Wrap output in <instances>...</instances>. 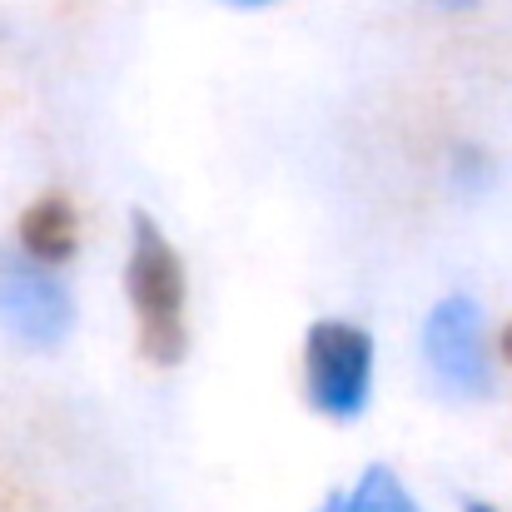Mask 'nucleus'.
<instances>
[{
    "mask_svg": "<svg viewBox=\"0 0 512 512\" xmlns=\"http://www.w3.org/2000/svg\"><path fill=\"white\" fill-rule=\"evenodd\" d=\"M125 289H130V309L140 324V348L155 363H179L184 358V269H179V254L165 239V229L145 209H135L130 219Z\"/></svg>",
    "mask_w": 512,
    "mask_h": 512,
    "instance_id": "f257e3e1",
    "label": "nucleus"
},
{
    "mask_svg": "<svg viewBox=\"0 0 512 512\" xmlns=\"http://www.w3.org/2000/svg\"><path fill=\"white\" fill-rule=\"evenodd\" d=\"M423 358H428L433 378L443 383V393H453V398H488L493 393L488 319H483L478 299L448 294L443 304H433V314L423 324Z\"/></svg>",
    "mask_w": 512,
    "mask_h": 512,
    "instance_id": "f03ea898",
    "label": "nucleus"
},
{
    "mask_svg": "<svg viewBox=\"0 0 512 512\" xmlns=\"http://www.w3.org/2000/svg\"><path fill=\"white\" fill-rule=\"evenodd\" d=\"M304 373H309V398L329 418H358L368 408L373 388V339L358 324L319 319L304 343Z\"/></svg>",
    "mask_w": 512,
    "mask_h": 512,
    "instance_id": "7ed1b4c3",
    "label": "nucleus"
},
{
    "mask_svg": "<svg viewBox=\"0 0 512 512\" xmlns=\"http://www.w3.org/2000/svg\"><path fill=\"white\" fill-rule=\"evenodd\" d=\"M70 319H75V304H70L65 284L45 264H35L15 249H0V324H5V334L30 348H55L70 334Z\"/></svg>",
    "mask_w": 512,
    "mask_h": 512,
    "instance_id": "20e7f679",
    "label": "nucleus"
},
{
    "mask_svg": "<svg viewBox=\"0 0 512 512\" xmlns=\"http://www.w3.org/2000/svg\"><path fill=\"white\" fill-rule=\"evenodd\" d=\"M75 239H80V229H75V209L65 194L35 199L20 219V244H25V259H35V264H65L75 254Z\"/></svg>",
    "mask_w": 512,
    "mask_h": 512,
    "instance_id": "39448f33",
    "label": "nucleus"
},
{
    "mask_svg": "<svg viewBox=\"0 0 512 512\" xmlns=\"http://www.w3.org/2000/svg\"><path fill=\"white\" fill-rule=\"evenodd\" d=\"M348 512H423V508L408 498V488L398 483V473H388V468H368L363 483H358L353 498H348Z\"/></svg>",
    "mask_w": 512,
    "mask_h": 512,
    "instance_id": "423d86ee",
    "label": "nucleus"
},
{
    "mask_svg": "<svg viewBox=\"0 0 512 512\" xmlns=\"http://www.w3.org/2000/svg\"><path fill=\"white\" fill-rule=\"evenodd\" d=\"M433 5H443V10H473L478 0H433Z\"/></svg>",
    "mask_w": 512,
    "mask_h": 512,
    "instance_id": "0eeeda50",
    "label": "nucleus"
},
{
    "mask_svg": "<svg viewBox=\"0 0 512 512\" xmlns=\"http://www.w3.org/2000/svg\"><path fill=\"white\" fill-rule=\"evenodd\" d=\"M319 512H348V498H329V503H324Z\"/></svg>",
    "mask_w": 512,
    "mask_h": 512,
    "instance_id": "6e6552de",
    "label": "nucleus"
},
{
    "mask_svg": "<svg viewBox=\"0 0 512 512\" xmlns=\"http://www.w3.org/2000/svg\"><path fill=\"white\" fill-rule=\"evenodd\" d=\"M468 512H498V508H488V503H468Z\"/></svg>",
    "mask_w": 512,
    "mask_h": 512,
    "instance_id": "1a4fd4ad",
    "label": "nucleus"
},
{
    "mask_svg": "<svg viewBox=\"0 0 512 512\" xmlns=\"http://www.w3.org/2000/svg\"><path fill=\"white\" fill-rule=\"evenodd\" d=\"M503 353H508V358H512V329H508V334H503Z\"/></svg>",
    "mask_w": 512,
    "mask_h": 512,
    "instance_id": "9d476101",
    "label": "nucleus"
},
{
    "mask_svg": "<svg viewBox=\"0 0 512 512\" xmlns=\"http://www.w3.org/2000/svg\"><path fill=\"white\" fill-rule=\"evenodd\" d=\"M229 5H264V0H229Z\"/></svg>",
    "mask_w": 512,
    "mask_h": 512,
    "instance_id": "9b49d317",
    "label": "nucleus"
}]
</instances>
